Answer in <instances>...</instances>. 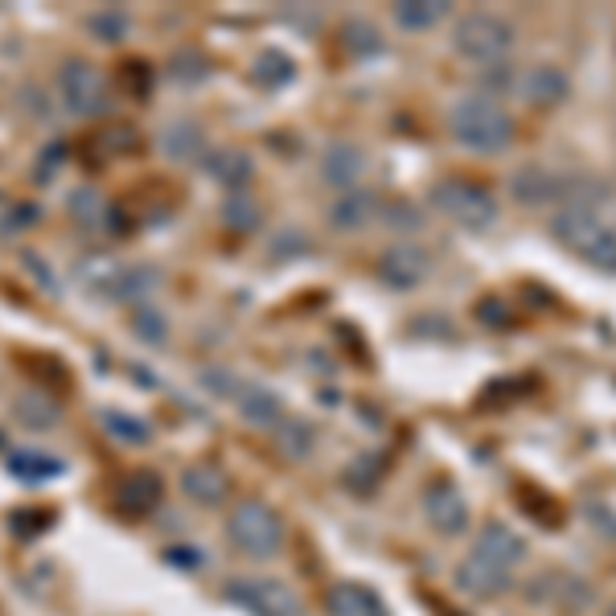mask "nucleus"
I'll return each mask as SVG.
<instances>
[{
	"instance_id": "nucleus-15",
	"label": "nucleus",
	"mask_w": 616,
	"mask_h": 616,
	"mask_svg": "<svg viewBox=\"0 0 616 616\" xmlns=\"http://www.w3.org/2000/svg\"><path fill=\"white\" fill-rule=\"evenodd\" d=\"M234 407H239V416H243L247 424H255V428H275V424H280V395L268 387H239Z\"/></svg>"
},
{
	"instance_id": "nucleus-2",
	"label": "nucleus",
	"mask_w": 616,
	"mask_h": 616,
	"mask_svg": "<svg viewBox=\"0 0 616 616\" xmlns=\"http://www.w3.org/2000/svg\"><path fill=\"white\" fill-rule=\"evenodd\" d=\"M551 234L584 263L601 268V272H616V230L601 222L592 206H563L560 215L551 218Z\"/></svg>"
},
{
	"instance_id": "nucleus-23",
	"label": "nucleus",
	"mask_w": 616,
	"mask_h": 616,
	"mask_svg": "<svg viewBox=\"0 0 616 616\" xmlns=\"http://www.w3.org/2000/svg\"><path fill=\"white\" fill-rule=\"evenodd\" d=\"M62 460L45 457V452H13L9 457V473L21 477V481H50V477H62Z\"/></svg>"
},
{
	"instance_id": "nucleus-12",
	"label": "nucleus",
	"mask_w": 616,
	"mask_h": 616,
	"mask_svg": "<svg viewBox=\"0 0 616 616\" xmlns=\"http://www.w3.org/2000/svg\"><path fill=\"white\" fill-rule=\"evenodd\" d=\"M518 91L534 107H555V103H563L572 95V79L560 66H534V71H526L518 79Z\"/></svg>"
},
{
	"instance_id": "nucleus-27",
	"label": "nucleus",
	"mask_w": 616,
	"mask_h": 616,
	"mask_svg": "<svg viewBox=\"0 0 616 616\" xmlns=\"http://www.w3.org/2000/svg\"><path fill=\"white\" fill-rule=\"evenodd\" d=\"M132 325H136V333H140V342H148V345L169 342V321H165V313L153 309L148 301H140L136 309H132Z\"/></svg>"
},
{
	"instance_id": "nucleus-34",
	"label": "nucleus",
	"mask_w": 616,
	"mask_h": 616,
	"mask_svg": "<svg viewBox=\"0 0 616 616\" xmlns=\"http://www.w3.org/2000/svg\"><path fill=\"white\" fill-rule=\"evenodd\" d=\"M387 218H390V227H395V222H403V227H419V210H411L407 201H395V206L387 210Z\"/></svg>"
},
{
	"instance_id": "nucleus-8",
	"label": "nucleus",
	"mask_w": 616,
	"mask_h": 616,
	"mask_svg": "<svg viewBox=\"0 0 616 616\" xmlns=\"http://www.w3.org/2000/svg\"><path fill=\"white\" fill-rule=\"evenodd\" d=\"M378 275H383L390 288L407 292V288H419L431 275V259H428V251H419L416 243H395L383 251V259H378Z\"/></svg>"
},
{
	"instance_id": "nucleus-30",
	"label": "nucleus",
	"mask_w": 616,
	"mask_h": 616,
	"mask_svg": "<svg viewBox=\"0 0 616 616\" xmlns=\"http://www.w3.org/2000/svg\"><path fill=\"white\" fill-rule=\"evenodd\" d=\"M345 45L354 50V54H374V50H383V38H378V29L366 25V21H345Z\"/></svg>"
},
{
	"instance_id": "nucleus-5",
	"label": "nucleus",
	"mask_w": 616,
	"mask_h": 616,
	"mask_svg": "<svg viewBox=\"0 0 616 616\" xmlns=\"http://www.w3.org/2000/svg\"><path fill=\"white\" fill-rule=\"evenodd\" d=\"M452 45H457V54L473 58V62L498 66V62L514 50V29L493 13H469V17H460L457 33H452Z\"/></svg>"
},
{
	"instance_id": "nucleus-26",
	"label": "nucleus",
	"mask_w": 616,
	"mask_h": 616,
	"mask_svg": "<svg viewBox=\"0 0 616 616\" xmlns=\"http://www.w3.org/2000/svg\"><path fill=\"white\" fill-rule=\"evenodd\" d=\"M255 79L263 86H288L296 79V62L288 54H280V50H263L255 58Z\"/></svg>"
},
{
	"instance_id": "nucleus-11",
	"label": "nucleus",
	"mask_w": 616,
	"mask_h": 616,
	"mask_svg": "<svg viewBox=\"0 0 616 616\" xmlns=\"http://www.w3.org/2000/svg\"><path fill=\"white\" fill-rule=\"evenodd\" d=\"M362 173H366V153H362L358 144L337 140L325 148V157H321V181L325 186L354 189L362 181Z\"/></svg>"
},
{
	"instance_id": "nucleus-14",
	"label": "nucleus",
	"mask_w": 616,
	"mask_h": 616,
	"mask_svg": "<svg viewBox=\"0 0 616 616\" xmlns=\"http://www.w3.org/2000/svg\"><path fill=\"white\" fill-rule=\"evenodd\" d=\"M457 584L469 592V596H477V601H489V596H498V592L510 588V567L473 555V560L457 572Z\"/></svg>"
},
{
	"instance_id": "nucleus-29",
	"label": "nucleus",
	"mask_w": 616,
	"mask_h": 616,
	"mask_svg": "<svg viewBox=\"0 0 616 616\" xmlns=\"http://www.w3.org/2000/svg\"><path fill=\"white\" fill-rule=\"evenodd\" d=\"M103 424H107L115 440H124V445H148V440H153V431H148L144 419L119 416V411H103Z\"/></svg>"
},
{
	"instance_id": "nucleus-7",
	"label": "nucleus",
	"mask_w": 616,
	"mask_h": 616,
	"mask_svg": "<svg viewBox=\"0 0 616 616\" xmlns=\"http://www.w3.org/2000/svg\"><path fill=\"white\" fill-rule=\"evenodd\" d=\"M58 91H62V103L66 112L79 115V119H91V115H103L112 107V95H107V83L103 74L83 62V58H71L62 71H58Z\"/></svg>"
},
{
	"instance_id": "nucleus-4",
	"label": "nucleus",
	"mask_w": 616,
	"mask_h": 616,
	"mask_svg": "<svg viewBox=\"0 0 616 616\" xmlns=\"http://www.w3.org/2000/svg\"><path fill=\"white\" fill-rule=\"evenodd\" d=\"M428 201L464 230H486L498 222V201H493V194L486 186H477V181H464V177L436 181Z\"/></svg>"
},
{
	"instance_id": "nucleus-1",
	"label": "nucleus",
	"mask_w": 616,
	"mask_h": 616,
	"mask_svg": "<svg viewBox=\"0 0 616 616\" xmlns=\"http://www.w3.org/2000/svg\"><path fill=\"white\" fill-rule=\"evenodd\" d=\"M448 132L460 148L481 153V157H498L514 144V115L505 112L502 100L493 95H464L448 107Z\"/></svg>"
},
{
	"instance_id": "nucleus-25",
	"label": "nucleus",
	"mask_w": 616,
	"mask_h": 616,
	"mask_svg": "<svg viewBox=\"0 0 616 616\" xmlns=\"http://www.w3.org/2000/svg\"><path fill=\"white\" fill-rule=\"evenodd\" d=\"M160 481L153 473H132L128 481H124V505H128L132 514H144V510H153V505L160 502Z\"/></svg>"
},
{
	"instance_id": "nucleus-9",
	"label": "nucleus",
	"mask_w": 616,
	"mask_h": 616,
	"mask_svg": "<svg viewBox=\"0 0 616 616\" xmlns=\"http://www.w3.org/2000/svg\"><path fill=\"white\" fill-rule=\"evenodd\" d=\"M424 510H428V522L440 534H460L469 526V505H464V493H460L452 481H436L424 498Z\"/></svg>"
},
{
	"instance_id": "nucleus-28",
	"label": "nucleus",
	"mask_w": 616,
	"mask_h": 616,
	"mask_svg": "<svg viewBox=\"0 0 616 616\" xmlns=\"http://www.w3.org/2000/svg\"><path fill=\"white\" fill-rule=\"evenodd\" d=\"M275 440H280V452H284L288 460H304L309 452H313V428H309V424H301V419L280 424Z\"/></svg>"
},
{
	"instance_id": "nucleus-24",
	"label": "nucleus",
	"mask_w": 616,
	"mask_h": 616,
	"mask_svg": "<svg viewBox=\"0 0 616 616\" xmlns=\"http://www.w3.org/2000/svg\"><path fill=\"white\" fill-rule=\"evenodd\" d=\"M86 29L95 33V42L115 45V42H124V38L132 33V17L124 13V9H100V13L86 17Z\"/></svg>"
},
{
	"instance_id": "nucleus-16",
	"label": "nucleus",
	"mask_w": 616,
	"mask_h": 616,
	"mask_svg": "<svg viewBox=\"0 0 616 616\" xmlns=\"http://www.w3.org/2000/svg\"><path fill=\"white\" fill-rule=\"evenodd\" d=\"M206 173H210L215 181L234 189V186H247V181L255 177V160L247 157L243 148H218V153L206 157Z\"/></svg>"
},
{
	"instance_id": "nucleus-33",
	"label": "nucleus",
	"mask_w": 616,
	"mask_h": 616,
	"mask_svg": "<svg viewBox=\"0 0 616 616\" xmlns=\"http://www.w3.org/2000/svg\"><path fill=\"white\" fill-rule=\"evenodd\" d=\"M477 316H481L486 325H510V309H505L502 296H486V301L477 304Z\"/></svg>"
},
{
	"instance_id": "nucleus-22",
	"label": "nucleus",
	"mask_w": 616,
	"mask_h": 616,
	"mask_svg": "<svg viewBox=\"0 0 616 616\" xmlns=\"http://www.w3.org/2000/svg\"><path fill=\"white\" fill-rule=\"evenodd\" d=\"M13 411L21 424H29V428L38 431V428H54L58 424V403L54 399H45V395H38V390H25V395H17L13 403Z\"/></svg>"
},
{
	"instance_id": "nucleus-17",
	"label": "nucleus",
	"mask_w": 616,
	"mask_h": 616,
	"mask_svg": "<svg viewBox=\"0 0 616 616\" xmlns=\"http://www.w3.org/2000/svg\"><path fill=\"white\" fill-rule=\"evenodd\" d=\"M330 613L333 616H387L383 601L362 584H337L330 592Z\"/></svg>"
},
{
	"instance_id": "nucleus-3",
	"label": "nucleus",
	"mask_w": 616,
	"mask_h": 616,
	"mask_svg": "<svg viewBox=\"0 0 616 616\" xmlns=\"http://www.w3.org/2000/svg\"><path fill=\"white\" fill-rule=\"evenodd\" d=\"M227 539L243 555L251 560H275L280 555V546H284V522L275 514L268 502H255V498H247L230 510L227 518Z\"/></svg>"
},
{
	"instance_id": "nucleus-21",
	"label": "nucleus",
	"mask_w": 616,
	"mask_h": 616,
	"mask_svg": "<svg viewBox=\"0 0 616 616\" xmlns=\"http://www.w3.org/2000/svg\"><path fill=\"white\" fill-rule=\"evenodd\" d=\"M448 17V4L445 0H403V4H395V25L399 29H431L440 25Z\"/></svg>"
},
{
	"instance_id": "nucleus-19",
	"label": "nucleus",
	"mask_w": 616,
	"mask_h": 616,
	"mask_svg": "<svg viewBox=\"0 0 616 616\" xmlns=\"http://www.w3.org/2000/svg\"><path fill=\"white\" fill-rule=\"evenodd\" d=\"M201 128L198 124H189V119H173L160 128V153L173 160H194L201 153Z\"/></svg>"
},
{
	"instance_id": "nucleus-32",
	"label": "nucleus",
	"mask_w": 616,
	"mask_h": 616,
	"mask_svg": "<svg viewBox=\"0 0 616 616\" xmlns=\"http://www.w3.org/2000/svg\"><path fill=\"white\" fill-rule=\"evenodd\" d=\"M227 222L234 230H255V222H259V206L251 198H243V194H234V198L227 201Z\"/></svg>"
},
{
	"instance_id": "nucleus-10",
	"label": "nucleus",
	"mask_w": 616,
	"mask_h": 616,
	"mask_svg": "<svg viewBox=\"0 0 616 616\" xmlns=\"http://www.w3.org/2000/svg\"><path fill=\"white\" fill-rule=\"evenodd\" d=\"M510 194H514L518 206L539 210V206L560 201L563 194H567V181H560V177L551 169H543V165H526V169H518L514 177H510Z\"/></svg>"
},
{
	"instance_id": "nucleus-18",
	"label": "nucleus",
	"mask_w": 616,
	"mask_h": 616,
	"mask_svg": "<svg viewBox=\"0 0 616 616\" xmlns=\"http://www.w3.org/2000/svg\"><path fill=\"white\" fill-rule=\"evenodd\" d=\"M374 215H378V198H374V194H345L342 201H333L330 206V222L337 230L370 227Z\"/></svg>"
},
{
	"instance_id": "nucleus-20",
	"label": "nucleus",
	"mask_w": 616,
	"mask_h": 616,
	"mask_svg": "<svg viewBox=\"0 0 616 616\" xmlns=\"http://www.w3.org/2000/svg\"><path fill=\"white\" fill-rule=\"evenodd\" d=\"M477 555L489 563H502V567H514L522 560V539H518L510 526H489L477 543Z\"/></svg>"
},
{
	"instance_id": "nucleus-31",
	"label": "nucleus",
	"mask_w": 616,
	"mask_h": 616,
	"mask_svg": "<svg viewBox=\"0 0 616 616\" xmlns=\"http://www.w3.org/2000/svg\"><path fill=\"white\" fill-rule=\"evenodd\" d=\"M71 215L79 218V222H86V227H100V215H103V206H100V194L95 189H74L71 194Z\"/></svg>"
},
{
	"instance_id": "nucleus-6",
	"label": "nucleus",
	"mask_w": 616,
	"mask_h": 616,
	"mask_svg": "<svg viewBox=\"0 0 616 616\" xmlns=\"http://www.w3.org/2000/svg\"><path fill=\"white\" fill-rule=\"evenodd\" d=\"M227 601L247 608L251 616H304L301 596L288 588L284 580L272 575H247V580H230Z\"/></svg>"
},
{
	"instance_id": "nucleus-35",
	"label": "nucleus",
	"mask_w": 616,
	"mask_h": 616,
	"mask_svg": "<svg viewBox=\"0 0 616 616\" xmlns=\"http://www.w3.org/2000/svg\"><path fill=\"white\" fill-rule=\"evenodd\" d=\"M165 560H173L177 567H201V551H186V546H169Z\"/></svg>"
},
{
	"instance_id": "nucleus-13",
	"label": "nucleus",
	"mask_w": 616,
	"mask_h": 616,
	"mask_svg": "<svg viewBox=\"0 0 616 616\" xmlns=\"http://www.w3.org/2000/svg\"><path fill=\"white\" fill-rule=\"evenodd\" d=\"M181 493L194 505H222L230 498V477L218 464L201 460V464H189L181 473Z\"/></svg>"
}]
</instances>
